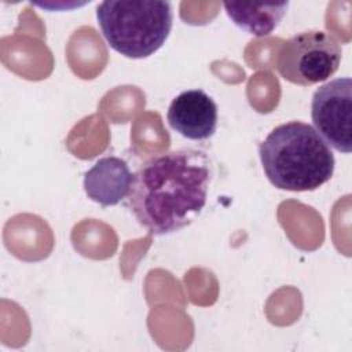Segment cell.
I'll return each instance as SVG.
<instances>
[{"label":"cell","mask_w":352,"mask_h":352,"mask_svg":"<svg viewBox=\"0 0 352 352\" xmlns=\"http://www.w3.org/2000/svg\"><path fill=\"white\" fill-rule=\"evenodd\" d=\"M213 177L209 157L194 148L173 150L144 161L133 175L128 204L153 235L190 226L204 210Z\"/></svg>","instance_id":"cell-1"},{"label":"cell","mask_w":352,"mask_h":352,"mask_svg":"<svg viewBox=\"0 0 352 352\" xmlns=\"http://www.w3.org/2000/svg\"><path fill=\"white\" fill-rule=\"evenodd\" d=\"M261 165L272 186L286 191H314L327 183L336 166L330 146L309 124L275 126L258 146Z\"/></svg>","instance_id":"cell-2"},{"label":"cell","mask_w":352,"mask_h":352,"mask_svg":"<svg viewBox=\"0 0 352 352\" xmlns=\"http://www.w3.org/2000/svg\"><path fill=\"white\" fill-rule=\"evenodd\" d=\"M98 25L107 44L131 59L157 52L169 37L173 11L161 0H107L96 8Z\"/></svg>","instance_id":"cell-3"},{"label":"cell","mask_w":352,"mask_h":352,"mask_svg":"<svg viewBox=\"0 0 352 352\" xmlns=\"http://www.w3.org/2000/svg\"><path fill=\"white\" fill-rule=\"evenodd\" d=\"M341 58V45L330 33L307 30L283 43L276 69L286 81L308 87L331 77L338 70Z\"/></svg>","instance_id":"cell-4"},{"label":"cell","mask_w":352,"mask_h":352,"mask_svg":"<svg viewBox=\"0 0 352 352\" xmlns=\"http://www.w3.org/2000/svg\"><path fill=\"white\" fill-rule=\"evenodd\" d=\"M315 131L340 153L352 151V80L341 77L319 87L311 104Z\"/></svg>","instance_id":"cell-5"},{"label":"cell","mask_w":352,"mask_h":352,"mask_svg":"<svg viewBox=\"0 0 352 352\" xmlns=\"http://www.w3.org/2000/svg\"><path fill=\"white\" fill-rule=\"evenodd\" d=\"M169 126L190 140H206L217 128V104L202 89L179 94L168 109Z\"/></svg>","instance_id":"cell-6"},{"label":"cell","mask_w":352,"mask_h":352,"mask_svg":"<svg viewBox=\"0 0 352 352\" xmlns=\"http://www.w3.org/2000/svg\"><path fill=\"white\" fill-rule=\"evenodd\" d=\"M133 173L128 164L118 157L98 160L84 175V191L87 197L102 205L114 206L129 195Z\"/></svg>","instance_id":"cell-7"},{"label":"cell","mask_w":352,"mask_h":352,"mask_svg":"<svg viewBox=\"0 0 352 352\" xmlns=\"http://www.w3.org/2000/svg\"><path fill=\"white\" fill-rule=\"evenodd\" d=\"M228 18L242 30L265 37L271 34L285 16L289 1L282 3H223Z\"/></svg>","instance_id":"cell-8"}]
</instances>
